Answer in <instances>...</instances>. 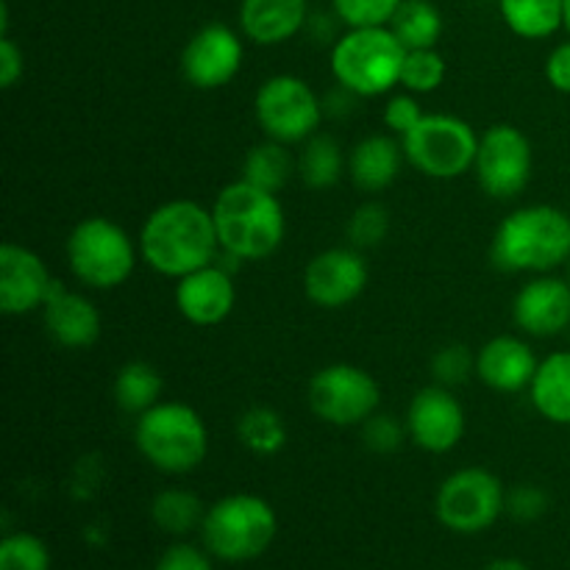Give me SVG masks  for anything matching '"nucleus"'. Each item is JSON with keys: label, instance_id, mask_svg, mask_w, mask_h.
Here are the masks:
<instances>
[{"label": "nucleus", "instance_id": "obj_11", "mask_svg": "<svg viewBox=\"0 0 570 570\" xmlns=\"http://www.w3.org/2000/svg\"><path fill=\"white\" fill-rule=\"evenodd\" d=\"M507 507V490L488 468H462L438 490L434 512L456 534H479L493 527Z\"/></svg>", "mask_w": 570, "mask_h": 570}, {"label": "nucleus", "instance_id": "obj_28", "mask_svg": "<svg viewBox=\"0 0 570 570\" xmlns=\"http://www.w3.org/2000/svg\"><path fill=\"white\" fill-rule=\"evenodd\" d=\"M387 28L406 50L438 48L443 37V14L432 0H404Z\"/></svg>", "mask_w": 570, "mask_h": 570}, {"label": "nucleus", "instance_id": "obj_43", "mask_svg": "<svg viewBox=\"0 0 570 570\" xmlns=\"http://www.w3.org/2000/svg\"><path fill=\"white\" fill-rule=\"evenodd\" d=\"M566 28H568V33H570V0H566Z\"/></svg>", "mask_w": 570, "mask_h": 570}, {"label": "nucleus", "instance_id": "obj_26", "mask_svg": "<svg viewBox=\"0 0 570 570\" xmlns=\"http://www.w3.org/2000/svg\"><path fill=\"white\" fill-rule=\"evenodd\" d=\"M499 9L521 39H549L566 26V0H499Z\"/></svg>", "mask_w": 570, "mask_h": 570}, {"label": "nucleus", "instance_id": "obj_42", "mask_svg": "<svg viewBox=\"0 0 570 570\" xmlns=\"http://www.w3.org/2000/svg\"><path fill=\"white\" fill-rule=\"evenodd\" d=\"M484 570H529V566L521 560H512V557H501V560H493Z\"/></svg>", "mask_w": 570, "mask_h": 570}, {"label": "nucleus", "instance_id": "obj_19", "mask_svg": "<svg viewBox=\"0 0 570 570\" xmlns=\"http://www.w3.org/2000/svg\"><path fill=\"white\" fill-rule=\"evenodd\" d=\"M538 365L532 345L515 334H499L476 351V379L495 393L512 395L529 390Z\"/></svg>", "mask_w": 570, "mask_h": 570}, {"label": "nucleus", "instance_id": "obj_31", "mask_svg": "<svg viewBox=\"0 0 570 570\" xmlns=\"http://www.w3.org/2000/svg\"><path fill=\"white\" fill-rule=\"evenodd\" d=\"M445 72H449V65L438 53V48L406 50L404 67H401V87L412 95H429L443 87Z\"/></svg>", "mask_w": 570, "mask_h": 570}, {"label": "nucleus", "instance_id": "obj_35", "mask_svg": "<svg viewBox=\"0 0 570 570\" xmlns=\"http://www.w3.org/2000/svg\"><path fill=\"white\" fill-rule=\"evenodd\" d=\"M404 0H334V11L348 28L390 26Z\"/></svg>", "mask_w": 570, "mask_h": 570}, {"label": "nucleus", "instance_id": "obj_9", "mask_svg": "<svg viewBox=\"0 0 570 570\" xmlns=\"http://www.w3.org/2000/svg\"><path fill=\"white\" fill-rule=\"evenodd\" d=\"M254 115L267 139L301 145L317 134L326 111L309 81L282 72L262 81V87L256 89Z\"/></svg>", "mask_w": 570, "mask_h": 570}, {"label": "nucleus", "instance_id": "obj_39", "mask_svg": "<svg viewBox=\"0 0 570 570\" xmlns=\"http://www.w3.org/2000/svg\"><path fill=\"white\" fill-rule=\"evenodd\" d=\"M154 570H212L209 557L189 543H176L159 557Z\"/></svg>", "mask_w": 570, "mask_h": 570}, {"label": "nucleus", "instance_id": "obj_12", "mask_svg": "<svg viewBox=\"0 0 570 570\" xmlns=\"http://www.w3.org/2000/svg\"><path fill=\"white\" fill-rule=\"evenodd\" d=\"M473 173L484 195L495 200H512L529 187L534 173L532 139L510 122L490 126L479 137Z\"/></svg>", "mask_w": 570, "mask_h": 570}, {"label": "nucleus", "instance_id": "obj_15", "mask_svg": "<svg viewBox=\"0 0 570 570\" xmlns=\"http://www.w3.org/2000/svg\"><path fill=\"white\" fill-rule=\"evenodd\" d=\"M245 48L237 31L223 22H209L193 33L181 53V72L189 87L220 89L237 78L243 67Z\"/></svg>", "mask_w": 570, "mask_h": 570}, {"label": "nucleus", "instance_id": "obj_13", "mask_svg": "<svg viewBox=\"0 0 570 570\" xmlns=\"http://www.w3.org/2000/svg\"><path fill=\"white\" fill-rule=\"evenodd\" d=\"M406 438L417 445V449L429 451V454H449L462 443L468 429L465 406L460 404L449 387H432L417 390L415 399L410 401L406 410Z\"/></svg>", "mask_w": 570, "mask_h": 570}, {"label": "nucleus", "instance_id": "obj_41", "mask_svg": "<svg viewBox=\"0 0 570 570\" xmlns=\"http://www.w3.org/2000/svg\"><path fill=\"white\" fill-rule=\"evenodd\" d=\"M546 81L557 89V92L570 95V39L557 45L546 59Z\"/></svg>", "mask_w": 570, "mask_h": 570}, {"label": "nucleus", "instance_id": "obj_30", "mask_svg": "<svg viewBox=\"0 0 570 570\" xmlns=\"http://www.w3.org/2000/svg\"><path fill=\"white\" fill-rule=\"evenodd\" d=\"M237 434L248 451L259 456H276L287 445V423L271 406H254L237 423Z\"/></svg>", "mask_w": 570, "mask_h": 570}, {"label": "nucleus", "instance_id": "obj_33", "mask_svg": "<svg viewBox=\"0 0 570 570\" xmlns=\"http://www.w3.org/2000/svg\"><path fill=\"white\" fill-rule=\"evenodd\" d=\"M0 570H50L48 546L31 532L6 534L0 543Z\"/></svg>", "mask_w": 570, "mask_h": 570}, {"label": "nucleus", "instance_id": "obj_32", "mask_svg": "<svg viewBox=\"0 0 570 570\" xmlns=\"http://www.w3.org/2000/svg\"><path fill=\"white\" fill-rule=\"evenodd\" d=\"M345 234H348V243L354 248H376L390 234V212L379 200H367V204L356 206L351 212L348 223H345Z\"/></svg>", "mask_w": 570, "mask_h": 570}, {"label": "nucleus", "instance_id": "obj_2", "mask_svg": "<svg viewBox=\"0 0 570 570\" xmlns=\"http://www.w3.org/2000/svg\"><path fill=\"white\" fill-rule=\"evenodd\" d=\"M220 250L237 262H259L278 250L287 234V217L276 193L234 181L212 204Z\"/></svg>", "mask_w": 570, "mask_h": 570}, {"label": "nucleus", "instance_id": "obj_21", "mask_svg": "<svg viewBox=\"0 0 570 570\" xmlns=\"http://www.w3.org/2000/svg\"><path fill=\"white\" fill-rule=\"evenodd\" d=\"M406 154L395 134H371L348 154V178L367 195L384 193L399 178Z\"/></svg>", "mask_w": 570, "mask_h": 570}, {"label": "nucleus", "instance_id": "obj_14", "mask_svg": "<svg viewBox=\"0 0 570 570\" xmlns=\"http://www.w3.org/2000/svg\"><path fill=\"white\" fill-rule=\"evenodd\" d=\"M367 262L360 248H328L304 267V295L321 309H345L367 287Z\"/></svg>", "mask_w": 570, "mask_h": 570}, {"label": "nucleus", "instance_id": "obj_22", "mask_svg": "<svg viewBox=\"0 0 570 570\" xmlns=\"http://www.w3.org/2000/svg\"><path fill=\"white\" fill-rule=\"evenodd\" d=\"M306 0H243L239 28L256 45H282L306 26Z\"/></svg>", "mask_w": 570, "mask_h": 570}, {"label": "nucleus", "instance_id": "obj_6", "mask_svg": "<svg viewBox=\"0 0 570 570\" xmlns=\"http://www.w3.org/2000/svg\"><path fill=\"white\" fill-rule=\"evenodd\" d=\"M276 510L262 495L234 493L206 510L204 546L223 562H250L265 554L276 540Z\"/></svg>", "mask_w": 570, "mask_h": 570}, {"label": "nucleus", "instance_id": "obj_34", "mask_svg": "<svg viewBox=\"0 0 570 570\" xmlns=\"http://www.w3.org/2000/svg\"><path fill=\"white\" fill-rule=\"evenodd\" d=\"M471 373H476V354H471L468 345H443V348L432 356V376L434 384H440V387H460V384L468 382Z\"/></svg>", "mask_w": 570, "mask_h": 570}, {"label": "nucleus", "instance_id": "obj_23", "mask_svg": "<svg viewBox=\"0 0 570 570\" xmlns=\"http://www.w3.org/2000/svg\"><path fill=\"white\" fill-rule=\"evenodd\" d=\"M529 399L540 417L557 426H570V351H557L540 360L529 384Z\"/></svg>", "mask_w": 570, "mask_h": 570}, {"label": "nucleus", "instance_id": "obj_7", "mask_svg": "<svg viewBox=\"0 0 570 570\" xmlns=\"http://www.w3.org/2000/svg\"><path fill=\"white\" fill-rule=\"evenodd\" d=\"M67 265L72 276L89 289H115L131 278L137 267L139 243L120 223L109 217H83L67 237Z\"/></svg>", "mask_w": 570, "mask_h": 570}, {"label": "nucleus", "instance_id": "obj_3", "mask_svg": "<svg viewBox=\"0 0 570 570\" xmlns=\"http://www.w3.org/2000/svg\"><path fill=\"white\" fill-rule=\"evenodd\" d=\"M490 259L504 273L543 276L570 259V215L549 204L521 206L495 228Z\"/></svg>", "mask_w": 570, "mask_h": 570}, {"label": "nucleus", "instance_id": "obj_5", "mask_svg": "<svg viewBox=\"0 0 570 570\" xmlns=\"http://www.w3.org/2000/svg\"><path fill=\"white\" fill-rule=\"evenodd\" d=\"M406 48L387 26L348 28L332 48L337 83L360 98H376L401 83Z\"/></svg>", "mask_w": 570, "mask_h": 570}, {"label": "nucleus", "instance_id": "obj_1", "mask_svg": "<svg viewBox=\"0 0 570 570\" xmlns=\"http://www.w3.org/2000/svg\"><path fill=\"white\" fill-rule=\"evenodd\" d=\"M137 243L145 265L176 282L187 273L212 265L220 250L212 209L189 198L156 206L145 217Z\"/></svg>", "mask_w": 570, "mask_h": 570}, {"label": "nucleus", "instance_id": "obj_4", "mask_svg": "<svg viewBox=\"0 0 570 570\" xmlns=\"http://www.w3.org/2000/svg\"><path fill=\"white\" fill-rule=\"evenodd\" d=\"M137 451L161 473L184 476L204 465L209 454V429L198 410L181 401H159L134 423Z\"/></svg>", "mask_w": 570, "mask_h": 570}, {"label": "nucleus", "instance_id": "obj_17", "mask_svg": "<svg viewBox=\"0 0 570 570\" xmlns=\"http://www.w3.org/2000/svg\"><path fill=\"white\" fill-rule=\"evenodd\" d=\"M512 321L527 337L549 340L570 328V284L543 273L518 289L512 301Z\"/></svg>", "mask_w": 570, "mask_h": 570}, {"label": "nucleus", "instance_id": "obj_44", "mask_svg": "<svg viewBox=\"0 0 570 570\" xmlns=\"http://www.w3.org/2000/svg\"><path fill=\"white\" fill-rule=\"evenodd\" d=\"M568 284H570V259H568Z\"/></svg>", "mask_w": 570, "mask_h": 570}, {"label": "nucleus", "instance_id": "obj_18", "mask_svg": "<svg viewBox=\"0 0 570 570\" xmlns=\"http://www.w3.org/2000/svg\"><path fill=\"white\" fill-rule=\"evenodd\" d=\"M234 304H237V289H234L232 273L215 262L178 278L176 309L193 326H220L234 312Z\"/></svg>", "mask_w": 570, "mask_h": 570}, {"label": "nucleus", "instance_id": "obj_20", "mask_svg": "<svg viewBox=\"0 0 570 570\" xmlns=\"http://www.w3.org/2000/svg\"><path fill=\"white\" fill-rule=\"evenodd\" d=\"M45 328L50 340L61 348H89L100 337V312L87 295L65 289L61 284H53L48 301L42 306Z\"/></svg>", "mask_w": 570, "mask_h": 570}, {"label": "nucleus", "instance_id": "obj_8", "mask_svg": "<svg viewBox=\"0 0 570 570\" xmlns=\"http://www.w3.org/2000/svg\"><path fill=\"white\" fill-rule=\"evenodd\" d=\"M406 161L417 173L438 181H454L473 170L479 134L456 115H423V120L401 139Z\"/></svg>", "mask_w": 570, "mask_h": 570}, {"label": "nucleus", "instance_id": "obj_27", "mask_svg": "<svg viewBox=\"0 0 570 570\" xmlns=\"http://www.w3.org/2000/svg\"><path fill=\"white\" fill-rule=\"evenodd\" d=\"M161 382L159 371L154 365L142 360L126 362V365L117 371L115 384H111V395H115L117 406H120L126 415L139 417L142 412H148L150 406H156L161 401Z\"/></svg>", "mask_w": 570, "mask_h": 570}, {"label": "nucleus", "instance_id": "obj_38", "mask_svg": "<svg viewBox=\"0 0 570 570\" xmlns=\"http://www.w3.org/2000/svg\"><path fill=\"white\" fill-rule=\"evenodd\" d=\"M426 111L421 109L417 98L412 92H399L387 100L384 106V126H387L390 134H395L399 139H404L417 122L423 120Z\"/></svg>", "mask_w": 570, "mask_h": 570}, {"label": "nucleus", "instance_id": "obj_29", "mask_svg": "<svg viewBox=\"0 0 570 570\" xmlns=\"http://www.w3.org/2000/svg\"><path fill=\"white\" fill-rule=\"evenodd\" d=\"M150 518L167 534H189L204 527L206 507L193 490H161L150 504Z\"/></svg>", "mask_w": 570, "mask_h": 570}, {"label": "nucleus", "instance_id": "obj_24", "mask_svg": "<svg viewBox=\"0 0 570 570\" xmlns=\"http://www.w3.org/2000/svg\"><path fill=\"white\" fill-rule=\"evenodd\" d=\"M293 176H298V156L289 154V145L265 137V142L254 145L245 154L243 176L239 178L278 195Z\"/></svg>", "mask_w": 570, "mask_h": 570}, {"label": "nucleus", "instance_id": "obj_40", "mask_svg": "<svg viewBox=\"0 0 570 570\" xmlns=\"http://www.w3.org/2000/svg\"><path fill=\"white\" fill-rule=\"evenodd\" d=\"M26 72V56H22L20 45L9 37L0 33V87L11 89Z\"/></svg>", "mask_w": 570, "mask_h": 570}, {"label": "nucleus", "instance_id": "obj_36", "mask_svg": "<svg viewBox=\"0 0 570 570\" xmlns=\"http://www.w3.org/2000/svg\"><path fill=\"white\" fill-rule=\"evenodd\" d=\"M406 438V423L390 412H373L365 423H362V443L373 454H395Z\"/></svg>", "mask_w": 570, "mask_h": 570}, {"label": "nucleus", "instance_id": "obj_10", "mask_svg": "<svg viewBox=\"0 0 570 570\" xmlns=\"http://www.w3.org/2000/svg\"><path fill=\"white\" fill-rule=\"evenodd\" d=\"M306 401L315 417L328 426H362L382 406V387L365 367L337 362L309 379Z\"/></svg>", "mask_w": 570, "mask_h": 570}, {"label": "nucleus", "instance_id": "obj_25", "mask_svg": "<svg viewBox=\"0 0 570 570\" xmlns=\"http://www.w3.org/2000/svg\"><path fill=\"white\" fill-rule=\"evenodd\" d=\"M348 173V156L343 154L340 142L328 134H312L301 142L298 154V178L309 189H328Z\"/></svg>", "mask_w": 570, "mask_h": 570}, {"label": "nucleus", "instance_id": "obj_16", "mask_svg": "<svg viewBox=\"0 0 570 570\" xmlns=\"http://www.w3.org/2000/svg\"><path fill=\"white\" fill-rule=\"evenodd\" d=\"M53 284L42 256L20 243L0 245V312L3 315L22 317L42 309Z\"/></svg>", "mask_w": 570, "mask_h": 570}, {"label": "nucleus", "instance_id": "obj_37", "mask_svg": "<svg viewBox=\"0 0 570 570\" xmlns=\"http://www.w3.org/2000/svg\"><path fill=\"white\" fill-rule=\"evenodd\" d=\"M546 510H549V495L538 484H518V488L507 490L504 512H510L515 521L532 523L543 518Z\"/></svg>", "mask_w": 570, "mask_h": 570}]
</instances>
